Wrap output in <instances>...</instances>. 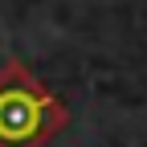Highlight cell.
I'll list each match as a JSON object with an SVG mask.
<instances>
[{
	"label": "cell",
	"instance_id": "1",
	"mask_svg": "<svg viewBox=\"0 0 147 147\" xmlns=\"http://www.w3.org/2000/svg\"><path fill=\"white\" fill-rule=\"evenodd\" d=\"M69 123V110L21 61L0 69V147H45Z\"/></svg>",
	"mask_w": 147,
	"mask_h": 147
}]
</instances>
